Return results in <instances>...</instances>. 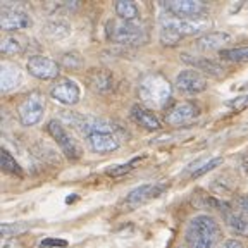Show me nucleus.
<instances>
[{
    "mask_svg": "<svg viewBox=\"0 0 248 248\" xmlns=\"http://www.w3.org/2000/svg\"><path fill=\"white\" fill-rule=\"evenodd\" d=\"M221 236V226L212 216H195L185 231L186 243L190 248H214Z\"/></svg>",
    "mask_w": 248,
    "mask_h": 248,
    "instance_id": "obj_1",
    "label": "nucleus"
},
{
    "mask_svg": "<svg viewBox=\"0 0 248 248\" xmlns=\"http://www.w3.org/2000/svg\"><path fill=\"white\" fill-rule=\"evenodd\" d=\"M140 98L145 105L154 108H162L172 97V86L159 73L145 74L138 86Z\"/></svg>",
    "mask_w": 248,
    "mask_h": 248,
    "instance_id": "obj_2",
    "label": "nucleus"
},
{
    "mask_svg": "<svg viewBox=\"0 0 248 248\" xmlns=\"http://www.w3.org/2000/svg\"><path fill=\"white\" fill-rule=\"evenodd\" d=\"M107 38L121 45H140L147 40V35L138 24L124 23V21H108Z\"/></svg>",
    "mask_w": 248,
    "mask_h": 248,
    "instance_id": "obj_3",
    "label": "nucleus"
},
{
    "mask_svg": "<svg viewBox=\"0 0 248 248\" xmlns=\"http://www.w3.org/2000/svg\"><path fill=\"white\" fill-rule=\"evenodd\" d=\"M167 190V185L162 181H154V183H145V185L136 186L135 190L128 193V197L124 198L123 207L126 210H135L138 207L145 205L154 198H159L164 191Z\"/></svg>",
    "mask_w": 248,
    "mask_h": 248,
    "instance_id": "obj_4",
    "label": "nucleus"
},
{
    "mask_svg": "<svg viewBox=\"0 0 248 248\" xmlns=\"http://www.w3.org/2000/svg\"><path fill=\"white\" fill-rule=\"evenodd\" d=\"M43 112H45V98L38 92H31L30 95H26L17 107V116H19L21 124L28 128L38 124L43 117Z\"/></svg>",
    "mask_w": 248,
    "mask_h": 248,
    "instance_id": "obj_5",
    "label": "nucleus"
},
{
    "mask_svg": "<svg viewBox=\"0 0 248 248\" xmlns=\"http://www.w3.org/2000/svg\"><path fill=\"white\" fill-rule=\"evenodd\" d=\"M209 19L205 16L198 17V19H178V17H162L160 19V26L169 28L170 31H174L178 36H193L202 35L203 31L209 28ZM205 35V33H203Z\"/></svg>",
    "mask_w": 248,
    "mask_h": 248,
    "instance_id": "obj_6",
    "label": "nucleus"
},
{
    "mask_svg": "<svg viewBox=\"0 0 248 248\" xmlns=\"http://www.w3.org/2000/svg\"><path fill=\"white\" fill-rule=\"evenodd\" d=\"M46 131L50 133L52 138L57 141V145L61 147L62 154L66 155L67 159L78 160L79 157H81L83 152H81V148H79V145L74 141L73 136L64 129V126H62L57 119L48 121V124H46Z\"/></svg>",
    "mask_w": 248,
    "mask_h": 248,
    "instance_id": "obj_7",
    "label": "nucleus"
},
{
    "mask_svg": "<svg viewBox=\"0 0 248 248\" xmlns=\"http://www.w3.org/2000/svg\"><path fill=\"white\" fill-rule=\"evenodd\" d=\"M162 5L178 19H198L207 12V5L198 0H169L162 2Z\"/></svg>",
    "mask_w": 248,
    "mask_h": 248,
    "instance_id": "obj_8",
    "label": "nucleus"
},
{
    "mask_svg": "<svg viewBox=\"0 0 248 248\" xmlns=\"http://www.w3.org/2000/svg\"><path fill=\"white\" fill-rule=\"evenodd\" d=\"M50 97L62 105H76L81 98V90L76 81L69 78H61L50 88Z\"/></svg>",
    "mask_w": 248,
    "mask_h": 248,
    "instance_id": "obj_9",
    "label": "nucleus"
},
{
    "mask_svg": "<svg viewBox=\"0 0 248 248\" xmlns=\"http://www.w3.org/2000/svg\"><path fill=\"white\" fill-rule=\"evenodd\" d=\"M26 69L31 76L38 78V79H55L61 73L59 64L50 57L45 55H31L26 62Z\"/></svg>",
    "mask_w": 248,
    "mask_h": 248,
    "instance_id": "obj_10",
    "label": "nucleus"
},
{
    "mask_svg": "<svg viewBox=\"0 0 248 248\" xmlns=\"http://www.w3.org/2000/svg\"><path fill=\"white\" fill-rule=\"evenodd\" d=\"M176 88L183 93L188 95H197V93L205 92L209 88V81H207L203 74L198 73L195 69H186L176 76Z\"/></svg>",
    "mask_w": 248,
    "mask_h": 248,
    "instance_id": "obj_11",
    "label": "nucleus"
},
{
    "mask_svg": "<svg viewBox=\"0 0 248 248\" xmlns=\"http://www.w3.org/2000/svg\"><path fill=\"white\" fill-rule=\"evenodd\" d=\"M86 141H88L90 148H92L95 154H110V152L117 150L121 147L119 138L114 135L112 131H100V133H93V135L86 136Z\"/></svg>",
    "mask_w": 248,
    "mask_h": 248,
    "instance_id": "obj_12",
    "label": "nucleus"
},
{
    "mask_svg": "<svg viewBox=\"0 0 248 248\" xmlns=\"http://www.w3.org/2000/svg\"><path fill=\"white\" fill-rule=\"evenodd\" d=\"M0 26L5 31H16V30H26L33 26L31 16L19 9H5L0 17Z\"/></svg>",
    "mask_w": 248,
    "mask_h": 248,
    "instance_id": "obj_13",
    "label": "nucleus"
},
{
    "mask_svg": "<svg viewBox=\"0 0 248 248\" xmlns=\"http://www.w3.org/2000/svg\"><path fill=\"white\" fill-rule=\"evenodd\" d=\"M198 107L191 102H178L169 112L166 114V121L169 126H181V124L190 123L193 117H197Z\"/></svg>",
    "mask_w": 248,
    "mask_h": 248,
    "instance_id": "obj_14",
    "label": "nucleus"
},
{
    "mask_svg": "<svg viewBox=\"0 0 248 248\" xmlns=\"http://www.w3.org/2000/svg\"><path fill=\"white\" fill-rule=\"evenodd\" d=\"M71 119V123L76 126L81 133H85L86 136L93 135V133H100V131H110V126H108L107 121L100 119V117L95 116H81V114H71L67 116Z\"/></svg>",
    "mask_w": 248,
    "mask_h": 248,
    "instance_id": "obj_15",
    "label": "nucleus"
},
{
    "mask_svg": "<svg viewBox=\"0 0 248 248\" xmlns=\"http://www.w3.org/2000/svg\"><path fill=\"white\" fill-rule=\"evenodd\" d=\"M181 57L186 64L193 66L198 73L203 71V73L210 74V76H214V78H221L222 74H224V67H222L219 62L212 61V59H209V57H195V55H188V54H183Z\"/></svg>",
    "mask_w": 248,
    "mask_h": 248,
    "instance_id": "obj_16",
    "label": "nucleus"
},
{
    "mask_svg": "<svg viewBox=\"0 0 248 248\" xmlns=\"http://www.w3.org/2000/svg\"><path fill=\"white\" fill-rule=\"evenodd\" d=\"M21 79H23V74H21L19 67L12 62H2V66H0V90L2 92H11L16 86H19Z\"/></svg>",
    "mask_w": 248,
    "mask_h": 248,
    "instance_id": "obj_17",
    "label": "nucleus"
},
{
    "mask_svg": "<svg viewBox=\"0 0 248 248\" xmlns=\"http://www.w3.org/2000/svg\"><path fill=\"white\" fill-rule=\"evenodd\" d=\"M231 42V35L226 31H210L197 38V46L200 50H217L222 45ZM222 50V48H221Z\"/></svg>",
    "mask_w": 248,
    "mask_h": 248,
    "instance_id": "obj_18",
    "label": "nucleus"
},
{
    "mask_svg": "<svg viewBox=\"0 0 248 248\" xmlns=\"http://www.w3.org/2000/svg\"><path fill=\"white\" fill-rule=\"evenodd\" d=\"M131 117L140 124V126H143L145 129H148V131H157V129L162 128L159 117L155 116L154 112H150L148 108L141 107V105H133Z\"/></svg>",
    "mask_w": 248,
    "mask_h": 248,
    "instance_id": "obj_19",
    "label": "nucleus"
},
{
    "mask_svg": "<svg viewBox=\"0 0 248 248\" xmlns=\"http://www.w3.org/2000/svg\"><path fill=\"white\" fill-rule=\"evenodd\" d=\"M88 85L90 88H93L98 93H107L112 90L114 86V79L110 76V73L105 69H93L92 73L88 74Z\"/></svg>",
    "mask_w": 248,
    "mask_h": 248,
    "instance_id": "obj_20",
    "label": "nucleus"
},
{
    "mask_svg": "<svg viewBox=\"0 0 248 248\" xmlns=\"http://www.w3.org/2000/svg\"><path fill=\"white\" fill-rule=\"evenodd\" d=\"M224 221H226V226L231 229V232L241 234V236H248V217L247 216L236 212V210H226Z\"/></svg>",
    "mask_w": 248,
    "mask_h": 248,
    "instance_id": "obj_21",
    "label": "nucleus"
},
{
    "mask_svg": "<svg viewBox=\"0 0 248 248\" xmlns=\"http://www.w3.org/2000/svg\"><path fill=\"white\" fill-rule=\"evenodd\" d=\"M114 9H116V14L119 16V19L124 21V23H135L140 17V11L136 4L129 2V0H119V2H116Z\"/></svg>",
    "mask_w": 248,
    "mask_h": 248,
    "instance_id": "obj_22",
    "label": "nucleus"
},
{
    "mask_svg": "<svg viewBox=\"0 0 248 248\" xmlns=\"http://www.w3.org/2000/svg\"><path fill=\"white\" fill-rule=\"evenodd\" d=\"M221 162H222L221 157H212V159H207V160H197V162L190 166V176L191 178H200L205 172L212 170L214 167H217Z\"/></svg>",
    "mask_w": 248,
    "mask_h": 248,
    "instance_id": "obj_23",
    "label": "nucleus"
},
{
    "mask_svg": "<svg viewBox=\"0 0 248 248\" xmlns=\"http://www.w3.org/2000/svg\"><path fill=\"white\" fill-rule=\"evenodd\" d=\"M0 166H2V169H4L5 172H9V174L19 176V178L23 176V169H21V166L17 164V160H16L14 157L5 150V148L0 150Z\"/></svg>",
    "mask_w": 248,
    "mask_h": 248,
    "instance_id": "obj_24",
    "label": "nucleus"
},
{
    "mask_svg": "<svg viewBox=\"0 0 248 248\" xmlns=\"http://www.w3.org/2000/svg\"><path fill=\"white\" fill-rule=\"evenodd\" d=\"M219 57L229 62H248V45L236 48H222L219 50Z\"/></svg>",
    "mask_w": 248,
    "mask_h": 248,
    "instance_id": "obj_25",
    "label": "nucleus"
},
{
    "mask_svg": "<svg viewBox=\"0 0 248 248\" xmlns=\"http://www.w3.org/2000/svg\"><path fill=\"white\" fill-rule=\"evenodd\" d=\"M31 228L30 222H24V221H19V222H4V224L0 226V232H2V236L5 238H14V236H19L23 232H26L28 229Z\"/></svg>",
    "mask_w": 248,
    "mask_h": 248,
    "instance_id": "obj_26",
    "label": "nucleus"
},
{
    "mask_svg": "<svg viewBox=\"0 0 248 248\" xmlns=\"http://www.w3.org/2000/svg\"><path fill=\"white\" fill-rule=\"evenodd\" d=\"M0 50L5 55H19V54H23L24 46L19 38H16V36H5V38H2V42H0Z\"/></svg>",
    "mask_w": 248,
    "mask_h": 248,
    "instance_id": "obj_27",
    "label": "nucleus"
},
{
    "mask_svg": "<svg viewBox=\"0 0 248 248\" xmlns=\"http://www.w3.org/2000/svg\"><path fill=\"white\" fill-rule=\"evenodd\" d=\"M46 35L52 36V38H64V36L69 35V24L64 23V21L57 19V21H52V23L46 24Z\"/></svg>",
    "mask_w": 248,
    "mask_h": 248,
    "instance_id": "obj_28",
    "label": "nucleus"
},
{
    "mask_svg": "<svg viewBox=\"0 0 248 248\" xmlns=\"http://www.w3.org/2000/svg\"><path fill=\"white\" fill-rule=\"evenodd\" d=\"M141 160V157H136V159H133V160H129L128 164H123V166H116V167H112V169H108L107 170V174L108 176H123L124 172H129V170L133 169V167L136 166V164Z\"/></svg>",
    "mask_w": 248,
    "mask_h": 248,
    "instance_id": "obj_29",
    "label": "nucleus"
},
{
    "mask_svg": "<svg viewBox=\"0 0 248 248\" xmlns=\"http://www.w3.org/2000/svg\"><path fill=\"white\" fill-rule=\"evenodd\" d=\"M228 105L231 108H234L236 112H241V110H245V108H248V93H245V95H238V97H234L232 100L228 102Z\"/></svg>",
    "mask_w": 248,
    "mask_h": 248,
    "instance_id": "obj_30",
    "label": "nucleus"
},
{
    "mask_svg": "<svg viewBox=\"0 0 248 248\" xmlns=\"http://www.w3.org/2000/svg\"><path fill=\"white\" fill-rule=\"evenodd\" d=\"M67 241L66 240H57V238H45L40 243V248H66Z\"/></svg>",
    "mask_w": 248,
    "mask_h": 248,
    "instance_id": "obj_31",
    "label": "nucleus"
},
{
    "mask_svg": "<svg viewBox=\"0 0 248 248\" xmlns=\"http://www.w3.org/2000/svg\"><path fill=\"white\" fill-rule=\"evenodd\" d=\"M234 209H236V212L248 217V195H240V197L234 200Z\"/></svg>",
    "mask_w": 248,
    "mask_h": 248,
    "instance_id": "obj_32",
    "label": "nucleus"
},
{
    "mask_svg": "<svg viewBox=\"0 0 248 248\" xmlns=\"http://www.w3.org/2000/svg\"><path fill=\"white\" fill-rule=\"evenodd\" d=\"M222 248H245V245L240 240H228L222 243Z\"/></svg>",
    "mask_w": 248,
    "mask_h": 248,
    "instance_id": "obj_33",
    "label": "nucleus"
},
{
    "mask_svg": "<svg viewBox=\"0 0 248 248\" xmlns=\"http://www.w3.org/2000/svg\"><path fill=\"white\" fill-rule=\"evenodd\" d=\"M2 248H23V243L19 240H7Z\"/></svg>",
    "mask_w": 248,
    "mask_h": 248,
    "instance_id": "obj_34",
    "label": "nucleus"
},
{
    "mask_svg": "<svg viewBox=\"0 0 248 248\" xmlns=\"http://www.w3.org/2000/svg\"><path fill=\"white\" fill-rule=\"evenodd\" d=\"M241 169H243V170H245V174L248 176V155L241 159Z\"/></svg>",
    "mask_w": 248,
    "mask_h": 248,
    "instance_id": "obj_35",
    "label": "nucleus"
},
{
    "mask_svg": "<svg viewBox=\"0 0 248 248\" xmlns=\"http://www.w3.org/2000/svg\"><path fill=\"white\" fill-rule=\"evenodd\" d=\"M179 248H185V247H179Z\"/></svg>",
    "mask_w": 248,
    "mask_h": 248,
    "instance_id": "obj_36",
    "label": "nucleus"
}]
</instances>
